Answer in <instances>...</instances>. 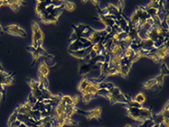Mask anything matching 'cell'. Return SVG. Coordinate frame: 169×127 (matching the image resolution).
I'll return each instance as SVG.
<instances>
[{
    "label": "cell",
    "mask_w": 169,
    "mask_h": 127,
    "mask_svg": "<svg viewBox=\"0 0 169 127\" xmlns=\"http://www.w3.org/2000/svg\"><path fill=\"white\" fill-rule=\"evenodd\" d=\"M3 4H4V1H0V8L3 7Z\"/></svg>",
    "instance_id": "cell-35"
},
{
    "label": "cell",
    "mask_w": 169,
    "mask_h": 127,
    "mask_svg": "<svg viewBox=\"0 0 169 127\" xmlns=\"http://www.w3.org/2000/svg\"><path fill=\"white\" fill-rule=\"evenodd\" d=\"M164 78V75H163L162 73L158 74L156 77H154V79H155V82H156V86H163Z\"/></svg>",
    "instance_id": "cell-29"
},
{
    "label": "cell",
    "mask_w": 169,
    "mask_h": 127,
    "mask_svg": "<svg viewBox=\"0 0 169 127\" xmlns=\"http://www.w3.org/2000/svg\"><path fill=\"white\" fill-rule=\"evenodd\" d=\"M17 118H18V112L16 110H14L12 113L10 114V116L8 117V122H7V125L9 126L10 124L14 123L16 121H17Z\"/></svg>",
    "instance_id": "cell-23"
},
{
    "label": "cell",
    "mask_w": 169,
    "mask_h": 127,
    "mask_svg": "<svg viewBox=\"0 0 169 127\" xmlns=\"http://www.w3.org/2000/svg\"><path fill=\"white\" fill-rule=\"evenodd\" d=\"M85 26L86 25H84V24H79L77 26H75L74 27V34H72L71 38H70V40H71L72 42L79 39L82 37V34H83V31L85 29Z\"/></svg>",
    "instance_id": "cell-11"
},
{
    "label": "cell",
    "mask_w": 169,
    "mask_h": 127,
    "mask_svg": "<svg viewBox=\"0 0 169 127\" xmlns=\"http://www.w3.org/2000/svg\"><path fill=\"white\" fill-rule=\"evenodd\" d=\"M92 69V65L91 64H88V63H86V64H83L81 67H80V73L82 74H85V73H89Z\"/></svg>",
    "instance_id": "cell-25"
},
{
    "label": "cell",
    "mask_w": 169,
    "mask_h": 127,
    "mask_svg": "<svg viewBox=\"0 0 169 127\" xmlns=\"http://www.w3.org/2000/svg\"><path fill=\"white\" fill-rule=\"evenodd\" d=\"M100 21L105 25V27H114V25L115 24V17L112 16H101L100 15Z\"/></svg>",
    "instance_id": "cell-14"
},
{
    "label": "cell",
    "mask_w": 169,
    "mask_h": 127,
    "mask_svg": "<svg viewBox=\"0 0 169 127\" xmlns=\"http://www.w3.org/2000/svg\"><path fill=\"white\" fill-rule=\"evenodd\" d=\"M48 4H49V1H37V2H36L35 11L36 15H37L38 17L41 16L42 14H43V13L46 11L47 7L48 6Z\"/></svg>",
    "instance_id": "cell-12"
},
{
    "label": "cell",
    "mask_w": 169,
    "mask_h": 127,
    "mask_svg": "<svg viewBox=\"0 0 169 127\" xmlns=\"http://www.w3.org/2000/svg\"><path fill=\"white\" fill-rule=\"evenodd\" d=\"M167 56H168V45H165L157 49H152V50L148 51L146 57L151 58L155 62L161 63Z\"/></svg>",
    "instance_id": "cell-3"
},
{
    "label": "cell",
    "mask_w": 169,
    "mask_h": 127,
    "mask_svg": "<svg viewBox=\"0 0 169 127\" xmlns=\"http://www.w3.org/2000/svg\"><path fill=\"white\" fill-rule=\"evenodd\" d=\"M27 83L29 84V86L31 87V90H36V89H38V81L27 79Z\"/></svg>",
    "instance_id": "cell-28"
},
{
    "label": "cell",
    "mask_w": 169,
    "mask_h": 127,
    "mask_svg": "<svg viewBox=\"0 0 169 127\" xmlns=\"http://www.w3.org/2000/svg\"><path fill=\"white\" fill-rule=\"evenodd\" d=\"M161 73L163 75H167L168 74V67L166 66V64H163L161 67Z\"/></svg>",
    "instance_id": "cell-33"
},
{
    "label": "cell",
    "mask_w": 169,
    "mask_h": 127,
    "mask_svg": "<svg viewBox=\"0 0 169 127\" xmlns=\"http://www.w3.org/2000/svg\"><path fill=\"white\" fill-rule=\"evenodd\" d=\"M44 33L42 32L37 22L32 23V45L34 47H41L44 42Z\"/></svg>",
    "instance_id": "cell-2"
},
{
    "label": "cell",
    "mask_w": 169,
    "mask_h": 127,
    "mask_svg": "<svg viewBox=\"0 0 169 127\" xmlns=\"http://www.w3.org/2000/svg\"><path fill=\"white\" fill-rule=\"evenodd\" d=\"M163 112V114L164 115L165 118H169V103H165V105L164 106L163 109L161 110Z\"/></svg>",
    "instance_id": "cell-32"
},
{
    "label": "cell",
    "mask_w": 169,
    "mask_h": 127,
    "mask_svg": "<svg viewBox=\"0 0 169 127\" xmlns=\"http://www.w3.org/2000/svg\"><path fill=\"white\" fill-rule=\"evenodd\" d=\"M156 86V82H155V79L154 78H151V79H150V80H148L147 82H145L144 83H143V88L144 89H146V90H149V89H151V88H153L154 86Z\"/></svg>",
    "instance_id": "cell-22"
},
{
    "label": "cell",
    "mask_w": 169,
    "mask_h": 127,
    "mask_svg": "<svg viewBox=\"0 0 169 127\" xmlns=\"http://www.w3.org/2000/svg\"><path fill=\"white\" fill-rule=\"evenodd\" d=\"M124 127H133L132 125H130V124H128V125H125Z\"/></svg>",
    "instance_id": "cell-36"
},
{
    "label": "cell",
    "mask_w": 169,
    "mask_h": 127,
    "mask_svg": "<svg viewBox=\"0 0 169 127\" xmlns=\"http://www.w3.org/2000/svg\"><path fill=\"white\" fill-rule=\"evenodd\" d=\"M33 55V63L36 62L37 60L41 57V56H45V55H48V52L45 50V48L43 47H37L36 49L32 53Z\"/></svg>",
    "instance_id": "cell-15"
},
{
    "label": "cell",
    "mask_w": 169,
    "mask_h": 127,
    "mask_svg": "<svg viewBox=\"0 0 169 127\" xmlns=\"http://www.w3.org/2000/svg\"><path fill=\"white\" fill-rule=\"evenodd\" d=\"M76 105L75 104H69V105H66L65 107V109H64V115L68 118H72V116L76 112Z\"/></svg>",
    "instance_id": "cell-17"
},
{
    "label": "cell",
    "mask_w": 169,
    "mask_h": 127,
    "mask_svg": "<svg viewBox=\"0 0 169 127\" xmlns=\"http://www.w3.org/2000/svg\"><path fill=\"white\" fill-rule=\"evenodd\" d=\"M70 55H72L74 58L79 59V60H86L88 54L90 53V47L86 48V49H80L77 51H73V52H69Z\"/></svg>",
    "instance_id": "cell-10"
},
{
    "label": "cell",
    "mask_w": 169,
    "mask_h": 127,
    "mask_svg": "<svg viewBox=\"0 0 169 127\" xmlns=\"http://www.w3.org/2000/svg\"><path fill=\"white\" fill-rule=\"evenodd\" d=\"M61 100H62L66 105L73 104V96H69V95H61Z\"/></svg>",
    "instance_id": "cell-27"
},
{
    "label": "cell",
    "mask_w": 169,
    "mask_h": 127,
    "mask_svg": "<svg viewBox=\"0 0 169 127\" xmlns=\"http://www.w3.org/2000/svg\"><path fill=\"white\" fill-rule=\"evenodd\" d=\"M109 92L111 94V98H110L109 101L111 104H115V103L124 104V103H126L130 99V97H128L126 95L122 93V91L116 86H114L112 89H111Z\"/></svg>",
    "instance_id": "cell-5"
},
{
    "label": "cell",
    "mask_w": 169,
    "mask_h": 127,
    "mask_svg": "<svg viewBox=\"0 0 169 127\" xmlns=\"http://www.w3.org/2000/svg\"><path fill=\"white\" fill-rule=\"evenodd\" d=\"M34 106L35 105L31 101H29L27 99L23 104H22L19 107H17L15 110L18 112L19 114H30V112L32 111Z\"/></svg>",
    "instance_id": "cell-9"
},
{
    "label": "cell",
    "mask_w": 169,
    "mask_h": 127,
    "mask_svg": "<svg viewBox=\"0 0 169 127\" xmlns=\"http://www.w3.org/2000/svg\"><path fill=\"white\" fill-rule=\"evenodd\" d=\"M146 99H147V97H146V96H145L144 93H138L133 98H131L132 101L137 102V103H138L140 105H143V103H145Z\"/></svg>",
    "instance_id": "cell-18"
},
{
    "label": "cell",
    "mask_w": 169,
    "mask_h": 127,
    "mask_svg": "<svg viewBox=\"0 0 169 127\" xmlns=\"http://www.w3.org/2000/svg\"><path fill=\"white\" fill-rule=\"evenodd\" d=\"M4 31L8 34L9 35H14V36H21V37H25L26 36V31L22 29L17 24H9L4 28Z\"/></svg>",
    "instance_id": "cell-7"
},
{
    "label": "cell",
    "mask_w": 169,
    "mask_h": 127,
    "mask_svg": "<svg viewBox=\"0 0 169 127\" xmlns=\"http://www.w3.org/2000/svg\"><path fill=\"white\" fill-rule=\"evenodd\" d=\"M65 107H66V104L62 100H60L59 103L56 105V107L53 109L52 116H51L54 121H58L59 119H61V118H62L64 116Z\"/></svg>",
    "instance_id": "cell-8"
},
{
    "label": "cell",
    "mask_w": 169,
    "mask_h": 127,
    "mask_svg": "<svg viewBox=\"0 0 169 127\" xmlns=\"http://www.w3.org/2000/svg\"><path fill=\"white\" fill-rule=\"evenodd\" d=\"M93 83H94V81H91V80H89V79H83V80H81V82L79 83L77 89L81 92L83 89H85L86 87L91 86V84H92Z\"/></svg>",
    "instance_id": "cell-20"
},
{
    "label": "cell",
    "mask_w": 169,
    "mask_h": 127,
    "mask_svg": "<svg viewBox=\"0 0 169 127\" xmlns=\"http://www.w3.org/2000/svg\"><path fill=\"white\" fill-rule=\"evenodd\" d=\"M37 70H38V75L48 78V76L49 74V68H48V65L46 61L40 62V64L38 65Z\"/></svg>",
    "instance_id": "cell-13"
},
{
    "label": "cell",
    "mask_w": 169,
    "mask_h": 127,
    "mask_svg": "<svg viewBox=\"0 0 169 127\" xmlns=\"http://www.w3.org/2000/svg\"><path fill=\"white\" fill-rule=\"evenodd\" d=\"M160 127H166V126H164V125H163V124H160Z\"/></svg>",
    "instance_id": "cell-37"
},
{
    "label": "cell",
    "mask_w": 169,
    "mask_h": 127,
    "mask_svg": "<svg viewBox=\"0 0 169 127\" xmlns=\"http://www.w3.org/2000/svg\"><path fill=\"white\" fill-rule=\"evenodd\" d=\"M135 55H136L135 51L130 47H124V50H123V53H122L123 58H124V59H132Z\"/></svg>",
    "instance_id": "cell-19"
},
{
    "label": "cell",
    "mask_w": 169,
    "mask_h": 127,
    "mask_svg": "<svg viewBox=\"0 0 169 127\" xmlns=\"http://www.w3.org/2000/svg\"><path fill=\"white\" fill-rule=\"evenodd\" d=\"M164 118L165 117L163 114L162 111L161 112H158V113H156V114H154V115L151 116V119H152L153 122L154 123H157V124H162V122H164Z\"/></svg>",
    "instance_id": "cell-21"
},
{
    "label": "cell",
    "mask_w": 169,
    "mask_h": 127,
    "mask_svg": "<svg viewBox=\"0 0 169 127\" xmlns=\"http://www.w3.org/2000/svg\"><path fill=\"white\" fill-rule=\"evenodd\" d=\"M62 12H63V8L54 9L51 12L45 11L41 16H39V19L45 24H54L58 21L59 17L61 15Z\"/></svg>",
    "instance_id": "cell-4"
},
{
    "label": "cell",
    "mask_w": 169,
    "mask_h": 127,
    "mask_svg": "<svg viewBox=\"0 0 169 127\" xmlns=\"http://www.w3.org/2000/svg\"><path fill=\"white\" fill-rule=\"evenodd\" d=\"M101 111H102V109L100 108V107H98L96 109H90V110H83L81 109H76L77 113L83 114L88 120H92V119L100 120L101 116Z\"/></svg>",
    "instance_id": "cell-6"
},
{
    "label": "cell",
    "mask_w": 169,
    "mask_h": 127,
    "mask_svg": "<svg viewBox=\"0 0 169 127\" xmlns=\"http://www.w3.org/2000/svg\"><path fill=\"white\" fill-rule=\"evenodd\" d=\"M75 8V4L71 1H64L63 4V9H66L67 11H73Z\"/></svg>",
    "instance_id": "cell-24"
},
{
    "label": "cell",
    "mask_w": 169,
    "mask_h": 127,
    "mask_svg": "<svg viewBox=\"0 0 169 127\" xmlns=\"http://www.w3.org/2000/svg\"><path fill=\"white\" fill-rule=\"evenodd\" d=\"M12 84H13V76H12V74H9V75L4 80V82L2 83V86H3L4 87H8V86H12Z\"/></svg>",
    "instance_id": "cell-26"
},
{
    "label": "cell",
    "mask_w": 169,
    "mask_h": 127,
    "mask_svg": "<svg viewBox=\"0 0 169 127\" xmlns=\"http://www.w3.org/2000/svg\"><path fill=\"white\" fill-rule=\"evenodd\" d=\"M30 114H19L18 113V118L17 120L20 121L21 122H26L28 120L30 119Z\"/></svg>",
    "instance_id": "cell-30"
},
{
    "label": "cell",
    "mask_w": 169,
    "mask_h": 127,
    "mask_svg": "<svg viewBox=\"0 0 169 127\" xmlns=\"http://www.w3.org/2000/svg\"><path fill=\"white\" fill-rule=\"evenodd\" d=\"M126 114L134 121L143 122L146 120L151 119L152 112L150 109L146 108H128L126 109Z\"/></svg>",
    "instance_id": "cell-1"
},
{
    "label": "cell",
    "mask_w": 169,
    "mask_h": 127,
    "mask_svg": "<svg viewBox=\"0 0 169 127\" xmlns=\"http://www.w3.org/2000/svg\"><path fill=\"white\" fill-rule=\"evenodd\" d=\"M95 96H93V95H86V96H82V101H83L85 104H88Z\"/></svg>",
    "instance_id": "cell-31"
},
{
    "label": "cell",
    "mask_w": 169,
    "mask_h": 127,
    "mask_svg": "<svg viewBox=\"0 0 169 127\" xmlns=\"http://www.w3.org/2000/svg\"><path fill=\"white\" fill-rule=\"evenodd\" d=\"M22 4H23L22 1H18V0H12V1H4L3 6L9 7L13 11H18L19 8L22 7Z\"/></svg>",
    "instance_id": "cell-16"
},
{
    "label": "cell",
    "mask_w": 169,
    "mask_h": 127,
    "mask_svg": "<svg viewBox=\"0 0 169 127\" xmlns=\"http://www.w3.org/2000/svg\"><path fill=\"white\" fill-rule=\"evenodd\" d=\"M20 123H21V122L17 120L15 122L12 123V124H10V125H9V126H8V127H19V126H20Z\"/></svg>",
    "instance_id": "cell-34"
}]
</instances>
